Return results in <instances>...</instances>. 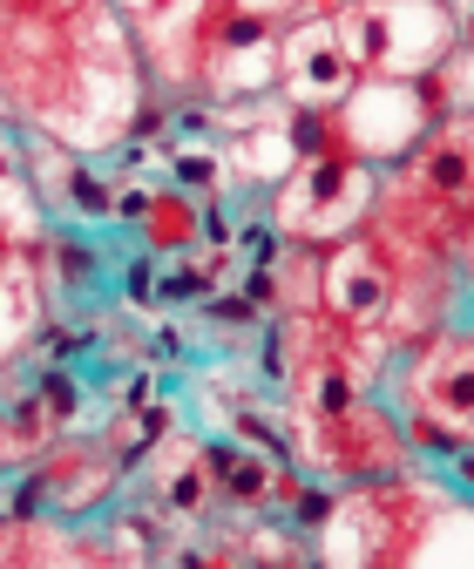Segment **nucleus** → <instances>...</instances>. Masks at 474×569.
Returning <instances> with one entry per match:
<instances>
[{
  "label": "nucleus",
  "mask_w": 474,
  "mask_h": 569,
  "mask_svg": "<svg viewBox=\"0 0 474 569\" xmlns=\"http://www.w3.org/2000/svg\"><path fill=\"white\" fill-rule=\"evenodd\" d=\"M447 509V488L421 475H393V481H360L353 495H332V516L312 529L319 569H406L427 536V522Z\"/></svg>",
  "instance_id": "obj_1"
},
{
  "label": "nucleus",
  "mask_w": 474,
  "mask_h": 569,
  "mask_svg": "<svg viewBox=\"0 0 474 569\" xmlns=\"http://www.w3.org/2000/svg\"><path fill=\"white\" fill-rule=\"evenodd\" d=\"M332 28L360 76H393V82H427L441 54L461 41L454 0H346Z\"/></svg>",
  "instance_id": "obj_2"
},
{
  "label": "nucleus",
  "mask_w": 474,
  "mask_h": 569,
  "mask_svg": "<svg viewBox=\"0 0 474 569\" xmlns=\"http://www.w3.org/2000/svg\"><path fill=\"white\" fill-rule=\"evenodd\" d=\"M373 203H380V170L360 163V157H312L299 163L279 190H271V210L264 224L279 231L285 244H305V251H332L373 224Z\"/></svg>",
  "instance_id": "obj_3"
},
{
  "label": "nucleus",
  "mask_w": 474,
  "mask_h": 569,
  "mask_svg": "<svg viewBox=\"0 0 474 569\" xmlns=\"http://www.w3.org/2000/svg\"><path fill=\"white\" fill-rule=\"evenodd\" d=\"M279 28L285 21L244 14V8H231V0H218L211 21H203L190 102L238 109V102H258V96H279Z\"/></svg>",
  "instance_id": "obj_4"
},
{
  "label": "nucleus",
  "mask_w": 474,
  "mask_h": 569,
  "mask_svg": "<svg viewBox=\"0 0 474 569\" xmlns=\"http://www.w3.org/2000/svg\"><path fill=\"white\" fill-rule=\"evenodd\" d=\"M421 413L441 420L454 435L474 441V332L467 326H441L414 346H400L393 360V420Z\"/></svg>",
  "instance_id": "obj_5"
},
{
  "label": "nucleus",
  "mask_w": 474,
  "mask_h": 569,
  "mask_svg": "<svg viewBox=\"0 0 474 569\" xmlns=\"http://www.w3.org/2000/svg\"><path fill=\"white\" fill-rule=\"evenodd\" d=\"M339 116V142H346V157L373 163V170H393L414 157V142L441 122L427 82H393V76H360L353 96L332 109Z\"/></svg>",
  "instance_id": "obj_6"
},
{
  "label": "nucleus",
  "mask_w": 474,
  "mask_h": 569,
  "mask_svg": "<svg viewBox=\"0 0 474 569\" xmlns=\"http://www.w3.org/2000/svg\"><path fill=\"white\" fill-rule=\"evenodd\" d=\"M292 455L299 468L325 475V481H393L406 475V441H400V420L373 400H360L353 413H339V420H305L292 427Z\"/></svg>",
  "instance_id": "obj_7"
},
{
  "label": "nucleus",
  "mask_w": 474,
  "mask_h": 569,
  "mask_svg": "<svg viewBox=\"0 0 474 569\" xmlns=\"http://www.w3.org/2000/svg\"><path fill=\"white\" fill-rule=\"evenodd\" d=\"M393 258L373 231L346 238L319 251V312L339 326V332H386L393 319Z\"/></svg>",
  "instance_id": "obj_8"
},
{
  "label": "nucleus",
  "mask_w": 474,
  "mask_h": 569,
  "mask_svg": "<svg viewBox=\"0 0 474 569\" xmlns=\"http://www.w3.org/2000/svg\"><path fill=\"white\" fill-rule=\"evenodd\" d=\"M360 68L339 48L332 14H299L279 28V102L285 109H339L353 96Z\"/></svg>",
  "instance_id": "obj_9"
},
{
  "label": "nucleus",
  "mask_w": 474,
  "mask_h": 569,
  "mask_svg": "<svg viewBox=\"0 0 474 569\" xmlns=\"http://www.w3.org/2000/svg\"><path fill=\"white\" fill-rule=\"evenodd\" d=\"M28 481H34V495H41V516H54V522H82V516H102L115 495H122V461L102 448V435L95 441H54L34 468H28Z\"/></svg>",
  "instance_id": "obj_10"
},
{
  "label": "nucleus",
  "mask_w": 474,
  "mask_h": 569,
  "mask_svg": "<svg viewBox=\"0 0 474 569\" xmlns=\"http://www.w3.org/2000/svg\"><path fill=\"white\" fill-rule=\"evenodd\" d=\"M143 502L157 522L183 529V522H203L218 509V475H211V455L190 435H170L150 461H143Z\"/></svg>",
  "instance_id": "obj_11"
},
{
  "label": "nucleus",
  "mask_w": 474,
  "mask_h": 569,
  "mask_svg": "<svg viewBox=\"0 0 474 569\" xmlns=\"http://www.w3.org/2000/svg\"><path fill=\"white\" fill-rule=\"evenodd\" d=\"M48 319V278L34 251H14L8 271H0V360H21V352L41 339Z\"/></svg>",
  "instance_id": "obj_12"
},
{
  "label": "nucleus",
  "mask_w": 474,
  "mask_h": 569,
  "mask_svg": "<svg viewBox=\"0 0 474 569\" xmlns=\"http://www.w3.org/2000/svg\"><path fill=\"white\" fill-rule=\"evenodd\" d=\"M0 238L14 251H34L48 231H41V190H34V163L21 157V142L0 122Z\"/></svg>",
  "instance_id": "obj_13"
},
{
  "label": "nucleus",
  "mask_w": 474,
  "mask_h": 569,
  "mask_svg": "<svg viewBox=\"0 0 474 569\" xmlns=\"http://www.w3.org/2000/svg\"><path fill=\"white\" fill-rule=\"evenodd\" d=\"M54 441H61V427L48 420V407L34 400V387H28L14 407H0V475L34 468V461H41Z\"/></svg>",
  "instance_id": "obj_14"
},
{
  "label": "nucleus",
  "mask_w": 474,
  "mask_h": 569,
  "mask_svg": "<svg viewBox=\"0 0 474 569\" xmlns=\"http://www.w3.org/2000/svg\"><path fill=\"white\" fill-rule=\"evenodd\" d=\"M170 435H177V413H170V407H122V413L102 427V448L122 461V475H135Z\"/></svg>",
  "instance_id": "obj_15"
},
{
  "label": "nucleus",
  "mask_w": 474,
  "mask_h": 569,
  "mask_svg": "<svg viewBox=\"0 0 474 569\" xmlns=\"http://www.w3.org/2000/svg\"><path fill=\"white\" fill-rule=\"evenodd\" d=\"M54 197L68 218H82V224H109L115 218V183L95 177L82 157H54Z\"/></svg>",
  "instance_id": "obj_16"
},
{
  "label": "nucleus",
  "mask_w": 474,
  "mask_h": 569,
  "mask_svg": "<svg viewBox=\"0 0 474 569\" xmlns=\"http://www.w3.org/2000/svg\"><path fill=\"white\" fill-rule=\"evenodd\" d=\"M135 224H143V251H183V244H196L203 203H190L183 190H157L150 210H143Z\"/></svg>",
  "instance_id": "obj_17"
},
{
  "label": "nucleus",
  "mask_w": 474,
  "mask_h": 569,
  "mask_svg": "<svg viewBox=\"0 0 474 569\" xmlns=\"http://www.w3.org/2000/svg\"><path fill=\"white\" fill-rule=\"evenodd\" d=\"M285 142H292L299 163L346 150V142H339V116H332V109H285Z\"/></svg>",
  "instance_id": "obj_18"
},
{
  "label": "nucleus",
  "mask_w": 474,
  "mask_h": 569,
  "mask_svg": "<svg viewBox=\"0 0 474 569\" xmlns=\"http://www.w3.org/2000/svg\"><path fill=\"white\" fill-rule=\"evenodd\" d=\"M447 264L461 271V284H474V203L454 218V238H447Z\"/></svg>",
  "instance_id": "obj_19"
},
{
  "label": "nucleus",
  "mask_w": 474,
  "mask_h": 569,
  "mask_svg": "<svg viewBox=\"0 0 474 569\" xmlns=\"http://www.w3.org/2000/svg\"><path fill=\"white\" fill-rule=\"evenodd\" d=\"M231 8H244V14H271V21H292L299 0H231Z\"/></svg>",
  "instance_id": "obj_20"
},
{
  "label": "nucleus",
  "mask_w": 474,
  "mask_h": 569,
  "mask_svg": "<svg viewBox=\"0 0 474 569\" xmlns=\"http://www.w3.org/2000/svg\"><path fill=\"white\" fill-rule=\"evenodd\" d=\"M454 14H461V21H474V0H454Z\"/></svg>",
  "instance_id": "obj_21"
},
{
  "label": "nucleus",
  "mask_w": 474,
  "mask_h": 569,
  "mask_svg": "<svg viewBox=\"0 0 474 569\" xmlns=\"http://www.w3.org/2000/svg\"><path fill=\"white\" fill-rule=\"evenodd\" d=\"M467 292H474V284H467ZM461 326H467V332H474V299H467V312H461Z\"/></svg>",
  "instance_id": "obj_22"
},
{
  "label": "nucleus",
  "mask_w": 474,
  "mask_h": 569,
  "mask_svg": "<svg viewBox=\"0 0 474 569\" xmlns=\"http://www.w3.org/2000/svg\"><path fill=\"white\" fill-rule=\"evenodd\" d=\"M8 258H14V244H8V238H0V271H8Z\"/></svg>",
  "instance_id": "obj_23"
}]
</instances>
